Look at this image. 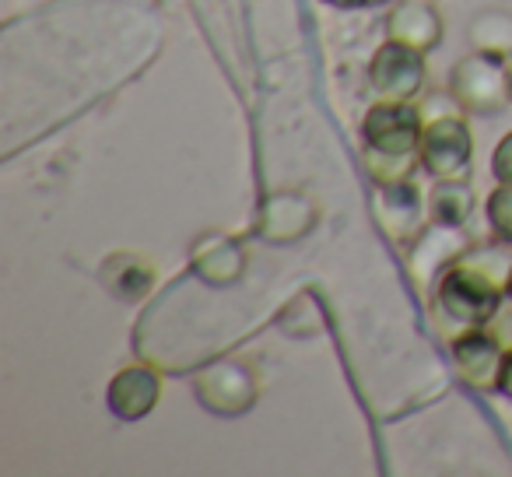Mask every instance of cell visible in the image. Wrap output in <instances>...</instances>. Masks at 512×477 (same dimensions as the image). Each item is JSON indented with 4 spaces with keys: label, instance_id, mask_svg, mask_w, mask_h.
Wrapping results in <instances>:
<instances>
[{
    "label": "cell",
    "instance_id": "cell-1",
    "mask_svg": "<svg viewBox=\"0 0 512 477\" xmlns=\"http://www.w3.org/2000/svg\"><path fill=\"white\" fill-rule=\"evenodd\" d=\"M421 109L414 102L379 99L362 123V162L376 186L407 183L421 165Z\"/></svg>",
    "mask_w": 512,
    "mask_h": 477
},
{
    "label": "cell",
    "instance_id": "cell-2",
    "mask_svg": "<svg viewBox=\"0 0 512 477\" xmlns=\"http://www.w3.org/2000/svg\"><path fill=\"white\" fill-rule=\"evenodd\" d=\"M502 295V288H495L491 281H484L481 274H474L456 260L435 281L432 292V323L439 337L453 344L456 337L470 334V330H484L502 306Z\"/></svg>",
    "mask_w": 512,
    "mask_h": 477
},
{
    "label": "cell",
    "instance_id": "cell-3",
    "mask_svg": "<svg viewBox=\"0 0 512 477\" xmlns=\"http://www.w3.org/2000/svg\"><path fill=\"white\" fill-rule=\"evenodd\" d=\"M474 137L463 113L428 116L421 127V169L432 179H470Z\"/></svg>",
    "mask_w": 512,
    "mask_h": 477
},
{
    "label": "cell",
    "instance_id": "cell-4",
    "mask_svg": "<svg viewBox=\"0 0 512 477\" xmlns=\"http://www.w3.org/2000/svg\"><path fill=\"white\" fill-rule=\"evenodd\" d=\"M449 92L456 95L460 109L467 113H502L509 99V78H505V60L491 57V53H470L453 67L449 78Z\"/></svg>",
    "mask_w": 512,
    "mask_h": 477
},
{
    "label": "cell",
    "instance_id": "cell-5",
    "mask_svg": "<svg viewBox=\"0 0 512 477\" xmlns=\"http://www.w3.org/2000/svg\"><path fill=\"white\" fill-rule=\"evenodd\" d=\"M428 67H425V53L411 50L404 43H386L376 50L369 64V85L379 99L386 102H414L425 88Z\"/></svg>",
    "mask_w": 512,
    "mask_h": 477
},
{
    "label": "cell",
    "instance_id": "cell-6",
    "mask_svg": "<svg viewBox=\"0 0 512 477\" xmlns=\"http://www.w3.org/2000/svg\"><path fill=\"white\" fill-rule=\"evenodd\" d=\"M193 390L211 411L242 414L256 400V372L249 365L235 362V358H225V362L207 365L193 383Z\"/></svg>",
    "mask_w": 512,
    "mask_h": 477
},
{
    "label": "cell",
    "instance_id": "cell-7",
    "mask_svg": "<svg viewBox=\"0 0 512 477\" xmlns=\"http://www.w3.org/2000/svg\"><path fill=\"white\" fill-rule=\"evenodd\" d=\"M456 228L460 225H439V221H435V228H421L418 232V243H414L411 260H407L414 285L428 288L435 274L442 278V274L460 260V253L467 250V239H463Z\"/></svg>",
    "mask_w": 512,
    "mask_h": 477
},
{
    "label": "cell",
    "instance_id": "cell-8",
    "mask_svg": "<svg viewBox=\"0 0 512 477\" xmlns=\"http://www.w3.org/2000/svg\"><path fill=\"white\" fill-rule=\"evenodd\" d=\"M449 348H453L456 376H460L463 383L477 386V390H498V372H502L505 351L498 348V341L488 334V327L456 337Z\"/></svg>",
    "mask_w": 512,
    "mask_h": 477
},
{
    "label": "cell",
    "instance_id": "cell-9",
    "mask_svg": "<svg viewBox=\"0 0 512 477\" xmlns=\"http://www.w3.org/2000/svg\"><path fill=\"white\" fill-rule=\"evenodd\" d=\"M158 393H162V379H158L155 369H148V365H127V369L113 376L106 400L116 418L137 421L144 414H151V407L158 404Z\"/></svg>",
    "mask_w": 512,
    "mask_h": 477
},
{
    "label": "cell",
    "instance_id": "cell-10",
    "mask_svg": "<svg viewBox=\"0 0 512 477\" xmlns=\"http://www.w3.org/2000/svg\"><path fill=\"white\" fill-rule=\"evenodd\" d=\"M376 218L383 225V232L397 243L404 239H418V232L425 228V204H421V193L414 190V183H393L379 186L376 193Z\"/></svg>",
    "mask_w": 512,
    "mask_h": 477
},
{
    "label": "cell",
    "instance_id": "cell-11",
    "mask_svg": "<svg viewBox=\"0 0 512 477\" xmlns=\"http://www.w3.org/2000/svg\"><path fill=\"white\" fill-rule=\"evenodd\" d=\"M386 32H390L393 43L428 53L442 39V18L425 0H400V4H393L390 18H386Z\"/></svg>",
    "mask_w": 512,
    "mask_h": 477
},
{
    "label": "cell",
    "instance_id": "cell-12",
    "mask_svg": "<svg viewBox=\"0 0 512 477\" xmlns=\"http://www.w3.org/2000/svg\"><path fill=\"white\" fill-rule=\"evenodd\" d=\"M316 221V207L302 193H274L264 204V218H260V232L271 243H292L299 235H306V228Z\"/></svg>",
    "mask_w": 512,
    "mask_h": 477
},
{
    "label": "cell",
    "instance_id": "cell-13",
    "mask_svg": "<svg viewBox=\"0 0 512 477\" xmlns=\"http://www.w3.org/2000/svg\"><path fill=\"white\" fill-rule=\"evenodd\" d=\"M242 246L228 235H204L200 243H193V271L211 285H228L242 274Z\"/></svg>",
    "mask_w": 512,
    "mask_h": 477
},
{
    "label": "cell",
    "instance_id": "cell-14",
    "mask_svg": "<svg viewBox=\"0 0 512 477\" xmlns=\"http://www.w3.org/2000/svg\"><path fill=\"white\" fill-rule=\"evenodd\" d=\"M428 211L439 225H463L474 211V186L470 179H439L428 193Z\"/></svg>",
    "mask_w": 512,
    "mask_h": 477
},
{
    "label": "cell",
    "instance_id": "cell-15",
    "mask_svg": "<svg viewBox=\"0 0 512 477\" xmlns=\"http://www.w3.org/2000/svg\"><path fill=\"white\" fill-rule=\"evenodd\" d=\"M470 39L481 53L512 60V15L509 11H484L470 22Z\"/></svg>",
    "mask_w": 512,
    "mask_h": 477
},
{
    "label": "cell",
    "instance_id": "cell-16",
    "mask_svg": "<svg viewBox=\"0 0 512 477\" xmlns=\"http://www.w3.org/2000/svg\"><path fill=\"white\" fill-rule=\"evenodd\" d=\"M460 264L470 267L474 274H481L484 281H491V285L509 295L512 253L505 250V246H467V250L460 253Z\"/></svg>",
    "mask_w": 512,
    "mask_h": 477
},
{
    "label": "cell",
    "instance_id": "cell-17",
    "mask_svg": "<svg viewBox=\"0 0 512 477\" xmlns=\"http://www.w3.org/2000/svg\"><path fill=\"white\" fill-rule=\"evenodd\" d=\"M106 285L113 288L116 295H123V299H134V295H141L144 288L151 285V267H148V260H134V267L130 271H123V260L116 257V260H109V267H106Z\"/></svg>",
    "mask_w": 512,
    "mask_h": 477
},
{
    "label": "cell",
    "instance_id": "cell-18",
    "mask_svg": "<svg viewBox=\"0 0 512 477\" xmlns=\"http://www.w3.org/2000/svg\"><path fill=\"white\" fill-rule=\"evenodd\" d=\"M488 221L491 232L505 243H512V183H498L488 197Z\"/></svg>",
    "mask_w": 512,
    "mask_h": 477
},
{
    "label": "cell",
    "instance_id": "cell-19",
    "mask_svg": "<svg viewBox=\"0 0 512 477\" xmlns=\"http://www.w3.org/2000/svg\"><path fill=\"white\" fill-rule=\"evenodd\" d=\"M488 334L495 337L505 355H512V306H498V313L488 323Z\"/></svg>",
    "mask_w": 512,
    "mask_h": 477
},
{
    "label": "cell",
    "instance_id": "cell-20",
    "mask_svg": "<svg viewBox=\"0 0 512 477\" xmlns=\"http://www.w3.org/2000/svg\"><path fill=\"white\" fill-rule=\"evenodd\" d=\"M491 172H495L502 183H512V130L498 141L495 155H491Z\"/></svg>",
    "mask_w": 512,
    "mask_h": 477
},
{
    "label": "cell",
    "instance_id": "cell-21",
    "mask_svg": "<svg viewBox=\"0 0 512 477\" xmlns=\"http://www.w3.org/2000/svg\"><path fill=\"white\" fill-rule=\"evenodd\" d=\"M498 390H502L505 397H512V355L502 358V372H498Z\"/></svg>",
    "mask_w": 512,
    "mask_h": 477
},
{
    "label": "cell",
    "instance_id": "cell-22",
    "mask_svg": "<svg viewBox=\"0 0 512 477\" xmlns=\"http://www.w3.org/2000/svg\"><path fill=\"white\" fill-rule=\"evenodd\" d=\"M337 8H355V4H386V0H330Z\"/></svg>",
    "mask_w": 512,
    "mask_h": 477
},
{
    "label": "cell",
    "instance_id": "cell-23",
    "mask_svg": "<svg viewBox=\"0 0 512 477\" xmlns=\"http://www.w3.org/2000/svg\"><path fill=\"white\" fill-rule=\"evenodd\" d=\"M505 78H509V99H512V60H505Z\"/></svg>",
    "mask_w": 512,
    "mask_h": 477
},
{
    "label": "cell",
    "instance_id": "cell-24",
    "mask_svg": "<svg viewBox=\"0 0 512 477\" xmlns=\"http://www.w3.org/2000/svg\"><path fill=\"white\" fill-rule=\"evenodd\" d=\"M509 299H512V281H509Z\"/></svg>",
    "mask_w": 512,
    "mask_h": 477
}]
</instances>
